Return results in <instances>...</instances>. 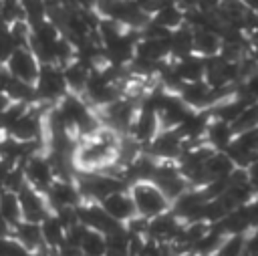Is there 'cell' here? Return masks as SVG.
I'll return each mask as SVG.
<instances>
[{
  "mask_svg": "<svg viewBox=\"0 0 258 256\" xmlns=\"http://www.w3.org/2000/svg\"><path fill=\"white\" fill-rule=\"evenodd\" d=\"M127 191L133 200L135 212L143 218H153L171 208V202L151 179H137L127 185Z\"/></svg>",
  "mask_w": 258,
  "mask_h": 256,
  "instance_id": "obj_1",
  "label": "cell"
},
{
  "mask_svg": "<svg viewBox=\"0 0 258 256\" xmlns=\"http://www.w3.org/2000/svg\"><path fill=\"white\" fill-rule=\"evenodd\" d=\"M36 99L42 105H54L58 103L67 93V83L62 75V67L58 65H40L36 81H34Z\"/></svg>",
  "mask_w": 258,
  "mask_h": 256,
  "instance_id": "obj_2",
  "label": "cell"
},
{
  "mask_svg": "<svg viewBox=\"0 0 258 256\" xmlns=\"http://www.w3.org/2000/svg\"><path fill=\"white\" fill-rule=\"evenodd\" d=\"M137 103H135V99L133 97H119V99H115V101H111L109 105H105V107H101V117H99V121H103L105 123V127H109V129H113L115 133L117 131H123V133H127V129H129V125H131V121H133V117H135V113H137Z\"/></svg>",
  "mask_w": 258,
  "mask_h": 256,
  "instance_id": "obj_3",
  "label": "cell"
},
{
  "mask_svg": "<svg viewBox=\"0 0 258 256\" xmlns=\"http://www.w3.org/2000/svg\"><path fill=\"white\" fill-rule=\"evenodd\" d=\"M77 216H79V222L91 230H97L101 234H111V232H117L123 228L121 222L113 220L103 208L99 202L95 200H81L79 206H77Z\"/></svg>",
  "mask_w": 258,
  "mask_h": 256,
  "instance_id": "obj_4",
  "label": "cell"
},
{
  "mask_svg": "<svg viewBox=\"0 0 258 256\" xmlns=\"http://www.w3.org/2000/svg\"><path fill=\"white\" fill-rule=\"evenodd\" d=\"M137 38H139V30L125 28L113 40L101 44L103 46V58H105V62L117 65V67H127L131 62V58L135 56V42H137Z\"/></svg>",
  "mask_w": 258,
  "mask_h": 256,
  "instance_id": "obj_5",
  "label": "cell"
},
{
  "mask_svg": "<svg viewBox=\"0 0 258 256\" xmlns=\"http://www.w3.org/2000/svg\"><path fill=\"white\" fill-rule=\"evenodd\" d=\"M185 141L175 129H159L157 135L147 143V153L159 161H177Z\"/></svg>",
  "mask_w": 258,
  "mask_h": 256,
  "instance_id": "obj_6",
  "label": "cell"
},
{
  "mask_svg": "<svg viewBox=\"0 0 258 256\" xmlns=\"http://www.w3.org/2000/svg\"><path fill=\"white\" fill-rule=\"evenodd\" d=\"M4 65H6L12 79L26 81V83H34L36 75H38V69H40L38 58L34 56V52L28 46H16L14 52L8 56V60Z\"/></svg>",
  "mask_w": 258,
  "mask_h": 256,
  "instance_id": "obj_7",
  "label": "cell"
},
{
  "mask_svg": "<svg viewBox=\"0 0 258 256\" xmlns=\"http://www.w3.org/2000/svg\"><path fill=\"white\" fill-rule=\"evenodd\" d=\"M22 171H24L26 185L34 187L40 194H44L48 189V185L52 183V179H54V171H52L44 153H36L32 157H28L22 163Z\"/></svg>",
  "mask_w": 258,
  "mask_h": 256,
  "instance_id": "obj_8",
  "label": "cell"
},
{
  "mask_svg": "<svg viewBox=\"0 0 258 256\" xmlns=\"http://www.w3.org/2000/svg\"><path fill=\"white\" fill-rule=\"evenodd\" d=\"M16 196H18V202H20L22 220L40 224V222L50 214V208H48V204H46L44 194L36 191L34 187L22 185V187L16 191Z\"/></svg>",
  "mask_w": 258,
  "mask_h": 256,
  "instance_id": "obj_9",
  "label": "cell"
},
{
  "mask_svg": "<svg viewBox=\"0 0 258 256\" xmlns=\"http://www.w3.org/2000/svg\"><path fill=\"white\" fill-rule=\"evenodd\" d=\"M44 198H46V204H48L50 212L56 210V208L79 206V202L83 200L75 179H62V177H54L52 179V183L44 191Z\"/></svg>",
  "mask_w": 258,
  "mask_h": 256,
  "instance_id": "obj_10",
  "label": "cell"
},
{
  "mask_svg": "<svg viewBox=\"0 0 258 256\" xmlns=\"http://www.w3.org/2000/svg\"><path fill=\"white\" fill-rule=\"evenodd\" d=\"M181 220L171 214L169 210L159 214V216H153L149 218V224H147V234L145 238L153 240V242H161V244H171L181 228Z\"/></svg>",
  "mask_w": 258,
  "mask_h": 256,
  "instance_id": "obj_11",
  "label": "cell"
},
{
  "mask_svg": "<svg viewBox=\"0 0 258 256\" xmlns=\"http://www.w3.org/2000/svg\"><path fill=\"white\" fill-rule=\"evenodd\" d=\"M159 131V121H157V113L153 111H147V109H141L137 107V113L127 129V135L133 137L137 143L141 145H147Z\"/></svg>",
  "mask_w": 258,
  "mask_h": 256,
  "instance_id": "obj_12",
  "label": "cell"
},
{
  "mask_svg": "<svg viewBox=\"0 0 258 256\" xmlns=\"http://www.w3.org/2000/svg\"><path fill=\"white\" fill-rule=\"evenodd\" d=\"M101 208L117 222H121L125 226V222H129L137 212H135V206H133V200L129 196L127 189H119V191H113L105 198L99 200Z\"/></svg>",
  "mask_w": 258,
  "mask_h": 256,
  "instance_id": "obj_13",
  "label": "cell"
},
{
  "mask_svg": "<svg viewBox=\"0 0 258 256\" xmlns=\"http://www.w3.org/2000/svg\"><path fill=\"white\" fill-rule=\"evenodd\" d=\"M210 119H212L210 109H191L183 117V121L175 127V131L179 133V137L185 143L200 141V139H204V133H206V127H208Z\"/></svg>",
  "mask_w": 258,
  "mask_h": 256,
  "instance_id": "obj_14",
  "label": "cell"
},
{
  "mask_svg": "<svg viewBox=\"0 0 258 256\" xmlns=\"http://www.w3.org/2000/svg\"><path fill=\"white\" fill-rule=\"evenodd\" d=\"M191 109L181 101V97L177 93H167L165 101L161 103V107L157 109V121H159V129H175L183 117L189 113Z\"/></svg>",
  "mask_w": 258,
  "mask_h": 256,
  "instance_id": "obj_15",
  "label": "cell"
},
{
  "mask_svg": "<svg viewBox=\"0 0 258 256\" xmlns=\"http://www.w3.org/2000/svg\"><path fill=\"white\" fill-rule=\"evenodd\" d=\"M135 56L161 62L169 58V36L163 38H151V36H139L135 42Z\"/></svg>",
  "mask_w": 258,
  "mask_h": 256,
  "instance_id": "obj_16",
  "label": "cell"
},
{
  "mask_svg": "<svg viewBox=\"0 0 258 256\" xmlns=\"http://www.w3.org/2000/svg\"><path fill=\"white\" fill-rule=\"evenodd\" d=\"M10 236L18 244H22L28 252H40V250H44V242H42V234H40V224H36V222L20 220L18 224L12 226Z\"/></svg>",
  "mask_w": 258,
  "mask_h": 256,
  "instance_id": "obj_17",
  "label": "cell"
},
{
  "mask_svg": "<svg viewBox=\"0 0 258 256\" xmlns=\"http://www.w3.org/2000/svg\"><path fill=\"white\" fill-rule=\"evenodd\" d=\"M216 228H220L224 234H246L252 228L250 222V210L248 204H242L234 210H230L218 224H214Z\"/></svg>",
  "mask_w": 258,
  "mask_h": 256,
  "instance_id": "obj_18",
  "label": "cell"
},
{
  "mask_svg": "<svg viewBox=\"0 0 258 256\" xmlns=\"http://www.w3.org/2000/svg\"><path fill=\"white\" fill-rule=\"evenodd\" d=\"M234 137V131H232V125L222 121V119H216L212 117L208 127H206V133H204V141L212 147V149H218V151H226V147L230 145Z\"/></svg>",
  "mask_w": 258,
  "mask_h": 256,
  "instance_id": "obj_19",
  "label": "cell"
},
{
  "mask_svg": "<svg viewBox=\"0 0 258 256\" xmlns=\"http://www.w3.org/2000/svg\"><path fill=\"white\" fill-rule=\"evenodd\" d=\"M173 67H175V73L179 75V79L183 83L204 81V75H206V58L200 56V54H196V52L173 60Z\"/></svg>",
  "mask_w": 258,
  "mask_h": 256,
  "instance_id": "obj_20",
  "label": "cell"
},
{
  "mask_svg": "<svg viewBox=\"0 0 258 256\" xmlns=\"http://www.w3.org/2000/svg\"><path fill=\"white\" fill-rule=\"evenodd\" d=\"M194 52V30L185 24L173 28L169 32V58L177 60Z\"/></svg>",
  "mask_w": 258,
  "mask_h": 256,
  "instance_id": "obj_21",
  "label": "cell"
},
{
  "mask_svg": "<svg viewBox=\"0 0 258 256\" xmlns=\"http://www.w3.org/2000/svg\"><path fill=\"white\" fill-rule=\"evenodd\" d=\"M89 73H91V67H87L85 62H81L77 58H73L71 62H67L62 67V75H64V83H67L69 93L83 95L85 85H87V79H89Z\"/></svg>",
  "mask_w": 258,
  "mask_h": 256,
  "instance_id": "obj_22",
  "label": "cell"
},
{
  "mask_svg": "<svg viewBox=\"0 0 258 256\" xmlns=\"http://www.w3.org/2000/svg\"><path fill=\"white\" fill-rule=\"evenodd\" d=\"M222 46V38L218 34V30L214 28H198L194 30V52L208 58V56H216L220 52Z\"/></svg>",
  "mask_w": 258,
  "mask_h": 256,
  "instance_id": "obj_23",
  "label": "cell"
},
{
  "mask_svg": "<svg viewBox=\"0 0 258 256\" xmlns=\"http://www.w3.org/2000/svg\"><path fill=\"white\" fill-rule=\"evenodd\" d=\"M151 20H155L167 30H173L183 24V8H179L173 0H165L161 6H157L151 12Z\"/></svg>",
  "mask_w": 258,
  "mask_h": 256,
  "instance_id": "obj_24",
  "label": "cell"
},
{
  "mask_svg": "<svg viewBox=\"0 0 258 256\" xmlns=\"http://www.w3.org/2000/svg\"><path fill=\"white\" fill-rule=\"evenodd\" d=\"M40 234H42L44 248L48 250H56L64 244V226L58 222V218L52 212L40 222Z\"/></svg>",
  "mask_w": 258,
  "mask_h": 256,
  "instance_id": "obj_25",
  "label": "cell"
},
{
  "mask_svg": "<svg viewBox=\"0 0 258 256\" xmlns=\"http://www.w3.org/2000/svg\"><path fill=\"white\" fill-rule=\"evenodd\" d=\"M0 218H4V220L8 222V226H10V228L22 220L20 202H18L16 191L0 189Z\"/></svg>",
  "mask_w": 258,
  "mask_h": 256,
  "instance_id": "obj_26",
  "label": "cell"
},
{
  "mask_svg": "<svg viewBox=\"0 0 258 256\" xmlns=\"http://www.w3.org/2000/svg\"><path fill=\"white\" fill-rule=\"evenodd\" d=\"M129 242L131 236L125 230V226L117 232H111L105 236V256H129Z\"/></svg>",
  "mask_w": 258,
  "mask_h": 256,
  "instance_id": "obj_27",
  "label": "cell"
},
{
  "mask_svg": "<svg viewBox=\"0 0 258 256\" xmlns=\"http://www.w3.org/2000/svg\"><path fill=\"white\" fill-rule=\"evenodd\" d=\"M6 95L10 97V101H20V103H26V105L38 103L36 91H34V83L12 79L10 85H8V89H6Z\"/></svg>",
  "mask_w": 258,
  "mask_h": 256,
  "instance_id": "obj_28",
  "label": "cell"
},
{
  "mask_svg": "<svg viewBox=\"0 0 258 256\" xmlns=\"http://www.w3.org/2000/svg\"><path fill=\"white\" fill-rule=\"evenodd\" d=\"M79 250L83 252V256H105V234L87 228Z\"/></svg>",
  "mask_w": 258,
  "mask_h": 256,
  "instance_id": "obj_29",
  "label": "cell"
},
{
  "mask_svg": "<svg viewBox=\"0 0 258 256\" xmlns=\"http://www.w3.org/2000/svg\"><path fill=\"white\" fill-rule=\"evenodd\" d=\"M230 125H232V131H234V133H240V131L258 127V101L248 103V105L242 109V113H240Z\"/></svg>",
  "mask_w": 258,
  "mask_h": 256,
  "instance_id": "obj_30",
  "label": "cell"
},
{
  "mask_svg": "<svg viewBox=\"0 0 258 256\" xmlns=\"http://www.w3.org/2000/svg\"><path fill=\"white\" fill-rule=\"evenodd\" d=\"M244 242H246V234H226L222 244L212 256H242Z\"/></svg>",
  "mask_w": 258,
  "mask_h": 256,
  "instance_id": "obj_31",
  "label": "cell"
},
{
  "mask_svg": "<svg viewBox=\"0 0 258 256\" xmlns=\"http://www.w3.org/2000/svg\"><path fill=\"white\" fill-rule=\"evenodd\" d=\"M20 4L22 16L30 26L46 20V0H20Z\"/></svg>",
  "mask_w": 258,
  "mask_h": 256,
  "instance_id": "obj_32",
  "label": "cell"
},
{
  "mask_svg": "<svg viewBox=\"0 0 258 256\" xmlns=\"http://www.w3.org/2000/svg\"><path fill=\"white\" fill-rule=\"evenodd\" d=\"M28 107H30V105H26V103L10 101L8 107L0 113V129H2V133H8V131L12 129V125L24 115V111H26Z\"/></svg>",
  "mask_w": 258,
  "mask_h": 256,
  "instance_id": "obj_33",
  "label": "cell"
},
{
  "mask_svg": "<svg viewBox=\"0 0 258 256\" xmlns=\"http://www.w3.org/2000/svg\"><path fill=\"white\" fill-rule=\"evenodd\" d=\"M18 18H24L20 0H0V22L10 24Z\"/></svg>",
  "mask_w": 258,
  "mask_h": 256,
  "instance_id": "obj_34",
  "label": "cell"
},
{
  "mask_svg": "<svg viewBox=\"0 0 258 256\" xmlns=\"http://www.w3.org/2000/svg\"><path fill=\"white\" fill-rule=\"evenodd\" d=\"M8 30L16 42V46H28V38H30V24L24 18H18L14 22L8 24Z\"/></svg>",
  "mask_w": 258,
  "mask_h": 256,
  "instance_id": "obj_35",
  "label": "cell"
},
{
  "mask_svg": "<svg viewBox=\"0 0 258 256\" xmlns=\"http://www.w3.org/2000/svg\"><path fill=\"white\" fill-rule=\"evenodd\" d=\"M14 48H16V42L8 30V24L0 22V65H4L8 60V56L14 52Z\"/></svg>",
  "mask_w": 258,
  "mask_h": 256,
  "instance_id": "obj_36",
  "label": "cell"
},
{
  "mask_svg": "<svg viewBox=\"0 0 258 256\" xmlns=\"http://www.w3.org/2000/svg\"><path fill=\"white\" fill-rule=\"evenodd\" d=\"M244 254H246V256H258V226H254V228H250V230L246 232Z\"/></svg>",
  "mask_w": 258,
  "mask_h": 256,
  "instance_id": "obj_37",
  "label": "cell"
},
{
  "mask_svg": "<svg viewBox=\"0 0 258 256\" xmlns=\"http://www.w3.org/2000/svg\"><path fill=\"white\" fill-rule=\"evenodd\" d=\"M246 179H248V183L258 191V157L252 159V161L246 165Z\"/></svg>",
  "mask_w": 258,
  "mask_h": 256,
  "instance_id": "obj_38",
  "label": "cell"
},
{
  "mask_svg": "<svg viewBox=\"0 0 258 256\" xmlns=\"http://www.w3.org/2000/svg\"><path fill=\"white\" fill-rule=\"evenodd\" d=\"M248 210H250V222L254 228V226H258V194L248 202Z\"/></svg>",
  "mask_w": 258,
  "mask_h": 256,
  "instance_id": "obj_39",
  "label": "cell"
},
{
  "mask_svg": "<svg viewBox=\"0 0 258 256\" xmlns=\"http://www.w3.org/2000/svg\"><path fill=\"white\" fill-rule=\"evenodd\" d=\"M10 81H12V77H10L8 69H6V65H0V93H6Z\"/></svg>",
  "mask_w": 258,
  "mask_h": 256,
  "instance_id": "obj_40",
  "label": "cell"
},
{
  "mask_svg": "<svg viewBox=\"0 0 258 256\" xmlns=\"http://www.w3.org/2000/svg\"><path fill=\"white\" fill-rule=\"evenodd\" d=\"M10 169H12V163H8L6 159L0 157V187L4 185V179H6V175H8Z\"/></svg>",
  "mask_w": 258,
  "mask_h": 256,
  "instance_id": "obj_41",
  "label": "cell"
},
{
  "mask_svg": "<svg viewBox=\"0 0 258 256\" xmlns=\"http://www.w3.org/2000/svg\"><path fill=\"white\" fill-rule=\"evenodd\" d=\"M179 8H183V10H187V8H198V4H200V0H173Z\"/></svg>",
  "mask_w": 258,
  "mask_h": 256,
  "instance_id": "obj_42",
  "label": "cell"
},
{
  "mask_svg": "<svg viewBox=\"0 0 258 256\" xmlns=\"http://www.w3.org/2000/svg\"><path fill=\"white\" fill-rule=\"evenodd\" d=\"M10 226H8V222L4 220V218H0V236L4 238V236H10Z\"/></svg>",
  "mask_w": 258,
  "mask_h": 256,
  "instance_id": "obj_43",
  "label": "cell"
},
{
  "mask_svg": "<svg viewBox=\"0 0 258 256\" xmlns=\"http://www.w3.org/2000/svg\"><path fill=\"white\" fill-rule=\"evenodd\" d=\"M248 10H252V12H258V0H240Z\"/></svg>",
  "mask_w": 258,
  "mask_h": 256,
  "instance_id": "obj_44",
  "label": "cell"
},
{
  "mask_svg": "<svg viewBox=\"0 0 258 256\" xmlns=\"http://www.w3.org/2000/svg\"><path fill=\"white\" fill-rule=\"evenodd\" d=\"M8 103H10V97H8L6 93H0V113L8 107Z\"/></svg>",
  "mask_w": 258,
  "mask_h": 256,
  "instance_id": "obj_45",
  "label": "cell"
},
{
  "mask_svg": "<svg viewBox=\"0 0 258 256\" xmlns=\"http://www.w3.org/2000/svg\"><path fill=\"white\" fill-rule=\"evenodd\" d=\"M220 4H226V2H236V0H218Z\"/></svg>",
  "mask_w": 258,
  "mask_h": 256,
  "instance_id": "obj_46",
  "label": "cell"
},
{
  "mask_svg": "<svg viewBox=\"0 0 258 256\" xmlns=\"http://www.w3.org/2000/svg\"><path fill=\"white\" fill-rule=\"evenodd\" d=\"M256 157H258V155H256Z\"/></svg>",
  "mask_w": 258,
  "mask_h": 256,
  "instance_id": "obj_47",
  "label": "cell"
}]
</instances>
